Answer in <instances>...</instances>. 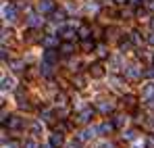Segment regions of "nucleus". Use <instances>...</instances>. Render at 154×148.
<instances>
[{
  "mask_svg": "<svg viewBox=\"0 0 154 148\" xmlns=\"http://www.w3.org/2000/svg\"><path fill=\"white\" fill-rule=\"evenodd\" d=\"M98 56H100V58L106 56V48H104V46H98Z\"/></svg>",
  "mask_w": 154,
  "mask_h": 148,
  "instance_id": "nucleus-32",
  "label": "nucleus"
},
{
  "mask_svg": "<svg viewBox=\"0 0 154 148\" xmlns=\"http://www.w3.org/2000/svg\"><path fill=\"white\" fill-rule=\"evenodd\" d=\"M56 104H58V106H65V104H67V94H65V92L56 94Z\"/></svg>",
  "mask_w": 154,
  "mask_h": 148,
  "instance_id": "nucleus-21",
  "label": "nucleus"
},
{
  "mask_svg": "<svg viewBox=\"0 0 154 148\" xmlns=\"http://www.w3.org/2000/svg\"><path fill=\"white\" fill-rule=\"evenodd\" d=\"M75 86L79 88V90H81V88H85V79H83L81 75H77V77H75Z\"/></svg>",
  "mask_w": 154,
  "mask_h": 148,
  "instance_id": "nucleus-25",
  "label": "nucleus"
},
{
  "mask_svg": "<svg viewBox=\"0 0 154 148\" xmlns=\"http://www.w3.org/2000/svg\"><path fill=\"white\" fill-rule=\"evenodd\" d=\"M131 42H133L131 38H123V40L119 42V48H121V50H127L129 46H131Z\"/></svg>",
  "mask_w": 154,
  "mask_h": 148,
  "instance_id": "nucleus-23",
  "label": "nucleus"
},
{
  "mask_svg": "<svg viewBox=\"0 0 154 148\" xmlns=\"http://www.w3.org/2000/svg\"><path fill=\"white\" fill-rule=\"evenodd\" d=\"M63 142H65V140H63V131H54V134L50 136V146L60 148V146H63Z\"/></svg>",
  "mask_w": 154,
  "mask_h": 148,
  "instance_id": "nucleus-5",
  "label": "nucleus"
},
{
  "mask_svg": "<svg viewBox=\"0 0 154 148\" xmlns=\"http://www.w3.org/2000/svg\"><path fill=\"white\" fill-rule=\"evenodd\" d=\"M152 61H154V56H152Z\"/></svg>",
  "mask_w": 154,
  "mask_h": 148,
  "instance_id": "nucleus-40",
  "label": "nucleus"
},
{
  "mask_svg": "<svg viewBox=\"0 0 154 148\" xmlns=\"http://www.w3.org/2000/svg\"><path fill=\"white\" fill-rule=\"evenodd\" d=\"M90 33H92V29H90L88 25H81V27L77 29V36H79V40H88V38H90Z\"/></svg>",
  "mask_w": 154,
  "mask_h": 148,
  "instance_id": "nucleus-12",
  "label": "nucleus"
},
{
  "mask_svg": "<svg viewBox=\"0 0 154 148\" xmlns=\"http://www.w3.org/2000/svg\"><path fill=\"white\" fill-rule=\"evenodd\" d=\"M131 40H133V44H140V42H142V38H140V31H133V33H131Z\"/></svg>",
  "mask_w": 154,
  "mask_h": 148,
  "instance_id": "nucleus-29",
  "label": "nucleus"
},
{
  "mask_svg": "<svg viewBox=\"0 0 154 148\" xmlns=\"http://www.w3.org/2000/svg\"><path fill=\"white\" fill-rule=\"evenodd\" d=\"M148 44H150V46H154V33H152V36H148Z\"/></svg>",
  "mask_w": 154,
  "mask_h": 148,
  "instance_id": "nucleus-35",
  "label": "nucleus"
},
{
  "mask_svg": "<svg viewBox=\"0 0 154 148\" xmlns=\"http://www.w3.org/2000/svg\"><path fill=\"white\" fill-rule=\"evenodd\" d=\"M96 109H98L100 113H110V111H112V104H110V102H108V104H106V102H96Z\"/></svg>",
  "mask_w": 154,
  "mask_h": 148,
  "instance_id": "nucleus-17",
  "label": "nucleus"
},
{
  "mask_svg": "<svg viewBox=\"0 0 154 148\" xmlns=\"http://www.w3.org/2000/svg\"><path fill=\"white\" fill-rule=\"evenodd\" d=\"M75 48H73V44L71 42H65V44H60V54L63 56H69V54H73Z\"/></svg>",
  "mask_w": 154,
  "mask_h": 148,
  "instance_id": "nucleus-13",
  "label": "nucleus"
},
{
  "mask_svg": "<svg viewBox=\"0 0 154 148\" xmlns=\"http://www.w3.org/2000/svg\"><path fill=\"white\" fill-rule=\"evenodd\" d=\"M129 4H133V6H135V4H140V0H129Z\"/></svg>",
  "mask_w": 154,
  "mask_h": 148,
  "instance_id": "nucleus-36",
  "label": "nucleus"
},
{
  "mask_svg": "<svg viewBox=\"0 0 154 148\" xmlns=\"http://www.w3.org/2000/svg\"><path fill=\"white\" fill-rule=\"evenodd\" d=\"M144 2H146V0H144Z\"/></svg>",
  "mask_w": 154,
  "mask_h": 148,
  "instance_id": "nucleus-41",
  "label": "nucleus"
},
{
  "mask_svg": "<svg viewBox=\"0 0 154 148\" xmlns=\"http://www.w3.org/2000/svg\"><path fill=\"white\" fill-rule=\"evenodd\" d=\"M8 127L11 129H19L21 127V119L19 117H8Z\"/></svg>",
  "mask_w": 154,
  "mask_h": 148,
  "instance_id": "nucleus-19",
  "label": "nucleus"
},
{
  "mask_svg": "<svg viewBox=\"0 0 154 148\" xmlns=\"http://www.w3.org/2000/svg\"><path fill=\"white\" fill-rule=\"evenodd\" d=\"M123 102H125V106H127V109H135V96H125Z\"/></svg>",
  "mask_w": 154,
  "mask_h": 148,
  "instance_id": "nucleus-20",
  "label": "nucleus"
},
{
  "mask_svg": "<svg viewBox=\"0 0 154 148\" xmlns=\"http://www.w3.org/2000/svg\"><path fill=\"white\" fill-rule=\"evenodd\" d=\"M13 88V79L11 77H2V90L6 92V90H11Z\"/></svg>",
  "mask_w": 154,
  "mask_h": 148,
  "instance_id": "nucleus-22",
  "label": "nucleus"
},
{
  "mask_svg": "<svg viewBox=\"0 0 154 148\" xmlns=\"http://www.w3.org/2000/svg\"><path fill=\"white\" fill-rule=\"evenodd\" d=\"M38 11L40 13H52L54 11V2L52 0H40L38 2Z\"/></svg>",
  "mask_w": 154,
  "mask_h": 148,
  "instance_id": "nucleus-3",
  "label": "nucleus"
},
{
  "mask_svg": "<svg viewBox=\"0 0 154 148\" xmlns=\"http://www.w3.org/2000/svg\"><path fill=\"white\" fill-rule=\"evenodd\" d=\"M123 138H125V140H133V138H135V131H127Z\"/></svg>",
  "mask_w": 154,
  "mask_h": 148,
  "instance_id": "nucleus-33",
  "label": "nucleus"
},
{
  "mask_svg": "<svg viewBox=\"0 0 154 148\" xmlns=\"http://www.w3.org/2000/svg\"><path fill=\"white\" fill-rule=\"evenodd\" d=\"M81 46H83V50H92V48H94V42L88 38V40H83V44H81Z\"/></svg>",
  "mask_w": 154,
  "mask_h": 148,
  "instance_id": "nucleus-28",
  "label": "nucleus"
},
{
  "mask_svg": "<svg viewBox=\"0 0 154 148\" xmlns=\"http://www.w3.org/2000/svg\"><path fill=\"white\" fill-rule=\"evenodd\" d=\"M40 71H42V75L50 77V75L54 73V65H50V63H46V61H44V63H42V69H40Z\"/></svg>",
  "mask_w": 154,
  "mask_h": 148,
  "instance_id": "nucleus-14",
  "label": "nucleus"
},
{
  "mask_svg": "<svg viewBox=\"0 0 154 148\" xmlns=\"http://www.w3.org/2000/svg\"><path fill=\"white\" fill-rule=\"evenodd\" d=\"M142 98L148 100V102L154 98V83H148V86L144 88V92H142Z\"/></svg>",
  "mask_w": 154,
  "mask_h": 148,
  "instance_id": "nucleus-11",
  "label": "nucleus"
},
{
  "mask_svg": "<svg viewBox=\"0 0 154 148\" xmlns=\"http://www.w3.org/2000/svg\"><path fill=\"white\" fill-rule=\"evenodd\" d=\"M13 69H15V71H21V69H23V63H21V61H15V63H13Z\"/></svg>",
  "mask_w": 154,
  "mask_h": 148,
  "instance_id": "nucleus-31",
  "label": "nucleus"
},
{
  "mask_svg": "<svg viewBox=\"0 0 154 148\" xmlns=\"http://www.w3.org/2000/svg\"><path fill=\"white\" fill-rule=\"evenodd\" d=\"M148 148H154V136L148 138Z\"/></svg>",
  "mask_w": 154,
  "mask_h": 148,
  "instance_id": "nucleus-34",
  "label": "nucleus"
},
{
  "mask_svg": "<svg viewBox=\"0 0 154 148\" xmlns=\"http://www.w3.org/2000/svg\"><path fill=\"white\" fill-rule=\"evenodd\" d=\"M31 134H33V136H40V134H42V125L40 123H31Z\"/></svg>",
  "mask_w": 154,
  "mask_h": 148,
  "instance_id": "nucleus-24",
  "label": "nucleus"
},
{
  "mask_svg": "<svg viewBox=\"0 0 154 148\" xmlns=\"http://www.w3.org/2000/svg\"><path fill=\"white\" fill-rule=\"evenodd\" d=\"M112 129H115V123H102L100 125V127H98V134H110V131H112Z\"/></svg>",
  "mask_w": 154,
  "mask_h": 148,
  "instance_id": "nucleus-16",
  "label": "nucleus"
},
{
  "mask_svg": "<svg viewBox=\"0 0 154 148\" xmlns=\"http://www.w3.org/2000/svg\"><path fill=\"white\" fill-rule=\"evenodd\" d=\"M148 6H150V8L154 11V0H150V2H148Z\"/></svg>",
  "mask_w": 154,
  "mask_h": 148,
  "instance_id": "nucleus-38",
  "label": "nucleus"
},
{
  "mask_svg": "<svg viewBox=\"0 0 154 148\" xmlns=\"http://www.w3.org/2000/svg\"><path fill=\"white\" fill-rule=\"evenodd\" d=\"M115 2H117V4H125L127 0H115Z\"/></svg>",
  "mask_w": 154,
  "mask_h": 148,
  "instance_id": "nucleus-39",
  "label": "nucleus"
},
{
  "mask_svg": "<svg viewBox=\"0 0 154 148\" xmlns=\"http://www.w3.org/2000/svg\"><path fill=\"white\" fill-rule=\"evenodd\" d=\"M92 138H94V129H85V131H81L79 142H88V140H92Z\"/></svg>",
  "mask_w": 154,
  "mask_h": 148,
  "instance_id": "nucleus-18",
  "label": "nucleus"
},
{
  "mask_svg": "<svg viewBox=\"0 0 154 148\" xmlns=\"http://www.w3.org/2000/svg\"><path fill=\"white\" fill-rule=\"evenodd\" d=\"M42 44L46 46V48H54V46H58V36H46V38H42Z\"/></svg>",
  "mask_w": 154,
  "mask_h": 148,
  "instance_id": "nucleus-7",
  "label": "nucleus"
},
{
  "mask_svg": "<svg viewBox=\"0 0 154 148\" xmlns=\"http://www.w3.org/2000/svg\"><path fill=\"white\" fill-rule=\"evenodd\" d=\"M2 13H4V19H6V21H15V19H17V11H15V6H8V4H6V6L2 8Z\"/></svg>",
  "mask_w": 154,
  "mask_h": 148,
  "instance_id": "nucleus-6",
  "label": "nucleus"
},
{
  "mask_svg": "<svg viewBox=\"0 0 154 148\" xmlns=\"http://www.w3.org/2000/svg\"><path fill=\"white\" fill-rule=\"evenodd\" d=\"M94 115H96V109H92V106H88V109H83V111L79 113V117H77V121H79V123H90V121L94 119Z\"/></svg>",
  "mask_w": 154,
  "mask_h": 148,
  "instance_id": "nucleus-1",
  "label": "nucleus"
},
{
  "mask_svg": "<svg viewBox=\"0 0 154 148\" xmlns=\"http://www.w3.org/2000/svg\"><path fill=\"white\" fill-rule=\"evenodd\" d=\"M125 73H127V77H131V79H135V77L144 75V71H140V67H137V65H129Z\"/></svg>",
  "mask_w": 154,
  "mask_h": 148,
  "instance_id": "nucleus-9",
  "label": "nucleus"
},
{
  "mask_svg": "<svg viewBox=\"0 0 154 148\" xmlns=\"http://www.w3.org/2000/svg\"><path fill=\"white\" fill-rule=\"evenodd\" d=\"M65 19H67L65 11H52V15H50V21H52V23H63Z\"/></svg>",
  "mask_w": 154,
  "mask_h": 148,
  "instance_id": "nucleus-8",
  "label": "nucleus"
},
{
  "mask_svg": "<svg viewBox=\"0 0 154 148\" xmlns=\"http://www.w3.org/2000/svg\"><path fill=\"white\" fill-rule=\"evenodd\" d=\"M150 29H152V31H154V17H152V19H150Z\"/></svg>",
  "mask_w": 154,
  "mask_h": 148,
  "instance_id": "nucleus-37",
  "label": "nucleus"
},
{
  "mask_svg": "<svg viewBox=\"0 0 154 148\" xmlns=\"http://www.w3.org/2000/svg\"><path fill=\"white\" fill-rule=\"evenodd\" d=\"M144 77H148V79H154V67H148V69H144Z\"/></svg>",
  "mask_w": 154,
  "mask_h": 148,
  "instance_id": "nucleus-27",
  "label": "nucleus"
},
{
  "mask_svg": "<svg viewBox=\"0 0 154 148\" xmlns=\"http://www.w3.org/2000/svg\"><path fill=\"white\" fill-rule=\"evenodd\" d=\"M125 121H127V119H125L123 115H117V117H115V127H121V125L125 123Z\"/></svg>",
  "mask_w": 154,
  "mask_h": 148,
  "instance_id": "nucleus-26",
  "label": "nucleus"
},
{
  "mask_svg": "<svg viewBox=\"0 0 154 148\" xmlns=\"http://www.w3.org/2000/svg\"><path fill=\"white\" fill-rule=\"evenodd\" d=\"M44 61L50 63V65H56V61H58L56 50H54V48H46V52H44Z\"/></svg>",
  "mask_w": 154,
  "mask_h": 148,
  "instance_id": "nucleus-4",
  "label": "nucleus"
},
{
  "mask_svg": "<svg viewBox=\"0 0 154 148\" xmlns=\"http://www.w3.org/2000/svg\"><path fill=\"white\" fill-rule=\"evenodd\" d=\"M58 36H63L65 40H75V38H79L73 27H60V29H58Z\"/></svg>",
  "mask_w": 154,
  "mask_h": 148,
  "instance_id": "nucleus-2",
  "label": "nucleus"
},
{
  "mask_svg": "<svg viewBox=\"0 0 154 148\" xmlns=\"http://www.w3.org/2000/svg\"><path fill=\"white\" fill-rule=\"evenodd\" d=\"M90 75H92V77H98V79H100V77L104 75V69H102V65H94V67L90 69Z\"/></svg>",
  "mask_w": 154,
  "mask_h": 148,
  "instance_id": "nucleus-15",
  "label": "nucleus"
},
{
  "mask_svg": "<svg viewBox=\"0 0 154 148\" xmlns=\"http://www.w3.org/2000/svg\"><path fill=\"white\" fill-rule=\"evenodd\" d=\"M23 148H38V144L33 140H27V142H23Z\"/></svg>",
  "mask_w": 154,
  "mask_h": 148,
  "instance_id": "nucleus-30",
  "label": "nucleus"
},
{
  "mask_svg": "<svg viewBox=\"0 0 154 148\" xmlns=\"http://www.w3.org/2000/svg\"><path fill=\"white\" fill-rule=\"evenodd\" d=\"M44 23V19H40V15H35V13H31L29 17H27V25L29 27H38V25Z\"/></svg>",
  "mask_w": 154,
  "mask_h": 148,
  "instance_id": "nucleus-10",
  "label": "nucleus"
}]
</instances>
